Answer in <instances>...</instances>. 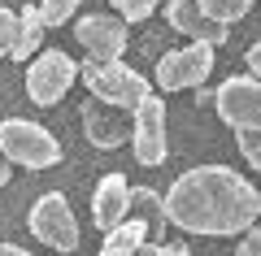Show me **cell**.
<instances>
[{
  "label": "cell",
  "mask_w": 261,
  "mask_h": 256,
  "mask_svg": "<svg viewBox=\"0 0 261 256\" xmlns=\"http://www.w3.org/2000/svg\"><path fill=\"white\" fill-rule=\"evenodd\" d=\"M166 213L187 235H240L257 221L261 195L248 178L226 165H196L170 187Z\"/></svg>",
  "instance_id": "6da1fadb"
},
{
  "label": "cell",
  "mask_w": 261,
  "mask_h": 256,
  "mask_svg": "<svg viewBox=\"0 0 261 256\" xmlns=\"http://www.w3.org/2000/svg\"><path fill=\"white\" fill-rule=\"evenodd\" d=\"M0 148L13 165H27V169H53L61 161V144L48 126L27 118H5L0 122Z\"/></svg>",
  "instance_id": "7a4b0ae2"
},
{
  "label": "cell",
  "mask_w": 261,
  "mask_h": 256,
  "mask_svg": "<svg viewBox=\"0 0 261 256\" xmlns=\"http://www.w3.org/2000/svg\"><path fill=\"white\" fill-rule=\"evenodd\" d=\"M79 78L87 82V92L100 96L109 104H122V109H140V100L148 96V78L140 70H130L126 61H96L87 56V65H79Z\"/></svg>",
  "instance_id": "3957f363"
},
{
  "label": "cell",
  "mask_w": 261,
  "mask_h": 256,
  "mask_svg": "<svg viewBox=\"0 0 261 256\" xmlns=\"http://www.w3.org/2000/svg\"><path fill=\"white\" fill-rule=\"evenodd\" d=\"M31 235L39 239V243H48L53 252H74L79 247V217L74 209H70V200H65L61 191H48L39 195L35 204H31Z\"/></svg>",
  "instance_id": "277c9868"
},
{
  "label": "cell",
  "mask_w": 261,
  "mask_h": 256,
  "mask_svg": "<svg viewBox=\"0 0 261 256\" xmlns=\"http://www.w3.org/2000/svg\"><path fill=\"white\" fill-rule=\"evenodd\" d=\"M74 78H79V65L61 48H48V52H39L27 65V96L39 109H53V104L65 100V92L74 87Z\"/></svg>",
  "instance_id": "5b68a950"
},
{
  "label": "cell",
  "mask_w": 261,
  "mask_h": 256,
  "mask_svg": "<svg viewBox=\"0 0 261 256\" xmlns=\"http://www.w3.org/2000/svg\"><path fill=\"white\" fill-rule=\"evenodd\" d=\"M214 70V44L192 39L187 48H174L157 61V87L161 92H183V87H200Z\"/></svg>",
  "instance_id": "8992f818"
},
{
  "label": "cell",
  "mask_w": 261,
  "mask_h": 256,
  "mask_svg": "<svg viewBox=\"0 0 261 256\" xmlns=\"http://www.w3.org/2000/svg\"><path fill=\"white\" fill-rule=\"evenodd\" d=\"M214 109L226 126L235 130H261V78L248 74V78H226L214 92Z\"/></svg>",
  "instance_id": "52a82bcc"
},
{
  "label": "cell",
  "mask_w": 261,
  "mask_h": 256,
  "mask_svg": "<svg viewBox=\"0 0 261 256\" xmlns=\"http://www.w3.org/2000/svg\"><path fill=\"white\" fill-rule=\"evenodd\" d=\"M130 144H135V161L140 165H161L170 156V135H166V100L161 96H144L140 109H135V135H130Z\"/></svg>",
  "instance_id": "ba28073f"
},
{
  "label": "cell",
  "mask_w": 261,
  "mask_h": 256,
  "mask_svg": "<svg viewBox=\"0 0 261 256\" xmlns=\"http://www.w3.org/2000/svg\"><path fill=\"white\" fill-rule=\"evenodd\" d=\"M79 118H83V135L92 139L96 148H122L135 135V109L109 104V100H100V96H92Z\"/></svg>",
  "instance_id": "9c48e42d"
},
{
  "label": "cell",
  "mask_w": 261,
  "mask_h": 256,
  "mask_svg": "<svg viewBox=\"0 0 261 256\" xmlns=\"http://www.w3.org/2000/svg\"><path fill=\"white\" fill-rule=\"evenodd\" d=\"M74 39L96 61H118L126 52V18L122 13H87L74 22Z\"/></svg>",
  "instance_id": "30bf717a"
},
{
  "label": "cell",
  "mask_w": 261,
  "mask_h": 256,
  "mask_svg": "<svg viewBox=\"0 0 261 256\" xmlns=\"http://www.w3.org/2000/svg\"><path fill=\"white\" fill-rule=\"evenodd\" d=\"M166 22L178 31V35L187 39H200V44H226V35H231V26L218 18H209L205 9H200V0H170L166 5Z\"/></svg>",
  "instance_id": "8fae6325"
},
{
  "label": "cell",
  "mask_w": 261,
  "mask_h": 256,
  "mask_svg": "<svg viewBox=\"0 0 261 256\" xmlns=\"http://www.w3.org/2000/svg\"><path fill=\"white\" fill-rule=\"evenodd\" d=\"M92 217H96V226H100L105 235L130 217V183H126V174H105L100 183H96V191H92Z\"/></svg>",
  "instance_id": "7c38bea8"
},
{
  "label": "cell",
  "mask_w": 261,
  "mask_h": 256,
  "mask_svg": "<svg viewBox=\"0 0 261 256\" xmlns=\"http://www.w3.org/2000/svg\"><path fill=\"white\" fill-rule=\"evenodd\" d=\"M152 230H148V221H140V217H126L122 226H113L109 235H105V243H100V256H135L144 247V239H148Z\"/></svg>",
  "instance_id": "4fadbf2b"
},
{
  "label": "cell",
  "mask_w": 261,
  "mask_h": 256,
  "mask_svg": "<svg viewBox=\"0 0 261 256\" xmlns=\"http://www.w3.org/2000/svg\"><path fill=\"white\" fill-rule=\"evenodd\" d=\"M44 9L39 5H27L18 9V44H13V61H31V52H39L44 44Z\"/></svg>",
  "instance_id": "5bb4252c"
},
{
  "label": "cell",
  "mask_w": 261,
  "mask_h": 256,
  "mask_svg": "<svg viewBox=\"0 0 261 256\" xmlns=\"http://www.w3.org/2000/svg\"><path fill=\"white\" fill-rule=\"evenodd\" d=\"M130 217L148 221L152 235H161V230H166V221H170V213H166V195L152 191V187H130Z\"/></svg>",
  "instance_id": "9a60e30c"
},
{
  "label": "cell",
  "mask_w": 261,
  "mask_h": 256,
  "mask_svg": "<svg viewBox=\"0 0 261 256\" xmlns=\"http://www.w3.org/2000/svg\"><path fill=\"white\" fill-rule=\"evenodd\" d=\"M200 9H205L209 18H218V22L231 26V22H240L244 13L252 9V0H200Z\"/></svg>",
  "instance_id": "2e32d148"
},
{
  "label": "cell",
  "mask_w": 261,
  "mask_h": 256,
  "mask_svg": "<svg viewBox=\"0 0 261 256\" xmlns=\"http://www.w3.org/2000/svg\"><path fill=\"white\" fill-rule=\"evenodd\" d=\"M79 5H83V0H44L39 9H44V22H48V26H65V22L74 18Z\"/></svg>",
  "instance_id": "e0dca14e"
},
{
  "label": "cell",
  "mask_w": 261,
  "mask_h": 256,
  "mask_svg": "<svg viewBox=\"0 0 261 256\" xmlns=\"http://www.w3.org/2000/svg\"><path fill=\"white\" fill-rule=\"evenodd\" d=\"M109 5H113V9H118L126 22H144V18H148V13L161 5V0H109Z\"/></svg>",
  "instance_id": "ac0fdd59"
},
{
  "label": "cell",
  "mask_w": 261,
  "mask_h": 256,
  "mask_svg": "<svg viewBox=\"0 0 261 256\" xmlns=\"http://www.w3.org/2000/svg\"><path fill=\"white\" fill-rule=\"evenodd\" d=\"M13 44H18V13L0 9V56H13Z\"/></svg>",
  "instance_id": "d6986e66"
},
{
  "label": "cell",
  "mask_w": 261,
  "mask_h": 256,
  "mask_svg": "<svg viewBox=\"0 0 261 256\" xmlns=\"http://www.w3.org/2000/svg\"><path fill=\"white\" fill-rule=\"evenodd\" d=\"M235 139H240L244 161H248L252 169H261V130H235Z\"/></svg>",
  "instance_id": "ffe728a7"
},
{
  "label": "cell",
  "mask_w": 261,
  "mask_h": 256,
  "mask_svg": "<svg viewBox=\"0 0 261 256\" xmlns=\"http://www.w3.org/2000/svg\"><path fill=\"white\" fill-rule=\"evenodd\" d=\"M235 256H261V230L248 226V235L240 239V247H235Z\"/></svg>",
  "instance_id": "44dd1931"
},
{
  "label": "cell",
  "mask_w": 261,
  "mask_h": 256,
  "mask_svg": "<svg viewBox=\"0 0 261 256\" xmlns=\"http://www.w3.org/2000/svg\"><path fill=\"white\" fill-rule=\"evenodd\" d=\"M135 256H187V247H178V243L174 247H170V243H144Z\"/></svg>",
  "instance_id": "7402d4cb"
},
{
  "label": "cell",
  "mask_w": 261,
  "mask_h": 256,
  "mask_svg": "<svg viewBox=\"0 0 261 256\" xmlns=\"http://www.w3.org/2000/svg\"><path fill=\"white\" fill-rule=\"evenodd\" d=\"M244 61H248V70H252V74L261 78V39H257V44L248 48V56H244Z\"/></svg>",
  "instance_id": "603a6c76"
},
{
  "label": "cell",
  "mask_w": 261,
  "mask_h": 256,
  "mask_svg": "<svg viewBox=\"0 0 261 256\" xmlns=\"http://www.w3.org/2000/svg\"><path fill=\"white\" fill-rule=\"evenodd\" d=\"M9 169H13V161H9V156H5V148H0V187L9 183Z\"/></svg>",
  "instance_id": "cb8c5ba5"
},
{
  "label": "cell",
  "mask_w": 261,
  "mask_h": 256,
  "mask_svg": "<svg viewBox=\"0 0 261 256\" xmlns=\"http://www.w3.org/2000/svg\"><path fill=\"white\" fill-rule=\"evenodd\" d=\"M0 256H31V252H22L18 243H0Z\"/></svg>",
  "instance_id": "d4e9b609"
}]
</instances>
